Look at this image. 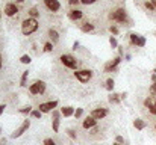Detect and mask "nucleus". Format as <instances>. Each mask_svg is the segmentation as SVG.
I'll use <instances>...</instances> for the list:
<instances>
[{
  "label": "nucleus",
  "instance_id": "nucleus-1",
  "mask_svg": "<svg viewBox=\"0 0 156 145\" xmlns=\"http://www.w3.org/2000/svg\"><path fill=\"white\" fill-rule=\"evenodd\" d=\"M38 29V21L37 18H26L21 24V32L23 35H32Z\"/></svg>",
  "mask_w": 156,
  "mask_h": 145
},
{
  "label": "nucleus",
  "instance_id": "nucleus-2",
  "mask_svg": "<svg viewBox=\"0 0 156 145\" xmlns=\"http://www.w3.org/2000/svg\"><path fill=\"white\" fill-rule=\"evenodd\" d=\"M74 76H76V79H77L80 83H87V82L91 80L93 71H91V70H79V71L74 73Z\"/></svg>",
  "mask_w": 156,
  "mask_h": 145
},
{
  "label": "nucleus",
  "instance_id": "nucleus-3",
  "mask_svg": "<svg viewBox=\"0 0 156 145\" xmlns=\"http://www.w3.org/2000/svg\"><path fill=\"white\" fill-rule=\"evenodd\" d=\"M109 18L112 20V21H118V23H124L126 20H127V14H126V11L123 9V8H120V9H117V11H114L111 15H109Z\"/></svg>",
  "mask_w": 156,
  "mask_h": 145
},
{
  "label": "nucleus",
  "instance_id": "nucleus-4",
  "mask_svg": "<svg viewBox=\"0 0 156 145\" xmlns=\"http://www.w3.org/2000/svg\"><path fill=\"white\" fill-rule=\"evenodd\" d=\"M59 60H61L67 68H71V70H76V68H77V60H76L71 54H62V56L59 57Z\"/></svg>",
  "mask_w": 156,
  "mask_h": 145
},
{
  "label": "nucleus",
  "instance_id": "nucleus-5",
  "mask_svg": "<svg viewBox=\"0 0 156 145\" xmlns=\"http://www.w3.org/2000/svg\"><path fill=\"white\" fill-rule=\"evenodd\" d=\"M29 91H30V94H32V95H40V94H44V91H46V83H44L43 80H37L34 85H30Z\"/></svg>",
  "mask_w": 156,
  "mask_h": 145
},
{
  "label": "nucleus",
  "instance_id": "nucleus-6",
  "mask_svg": "<svg viewBox=\"0 0 156 145\" xmlns=\"http://www.w3.org/2000/svg\"><path fill=\"white\" fill-rule=\"evenodd\" d=\"M29 127H30V121H29V119H24V121H23V124H21V126H20V127H18L12 135H11V138H12V139L20 138L23 133H26V132H27V129H29Z\"/></svg>",
  "mask_w": 156,
  "mask_h": 145
},
{
  "label": "nucleus",
  "instance_id": "nucleus-7",
  "mask_svg": "<svg viewBox=\"0 0 156 145\" xmlns=\"http://www.w3.org/2000/svg\"><path fill=\"white\" fill-rule=\"evenodd\" d=\"M56 106H58V101H56V100H53V101H47V103H41V104H40V110H41L43 113L53 112V110L56 109Z\"/></svg>",
  "mask_w": 156,
  "mask_h": 145
},
{
  "label": "nucleus",
  "instance_id": "nucleus-8",
  "mask_svg": "<svg viewBox=\"0 0 156 145\" xmlns=\"http://www.w3.org/2000/svg\"><path fill=\"white\" fill-rule=\"evenodd\" d=\"M130 43L136 47H144L146 46V38L141 36V35H136V33H132L130 35Z\"/></svg>",
  "mask_w": 156,
  "mask_h": 145
},
{
  "label": "nucleus",
  "instance_id": "nucleus-9",
  "mask_svg": "<svg viewBox=\"0 0 156 145\" xmlns=\"http://www.w3.org/2000/svg\"><path fill=\"white\" fill-rule=\"evenodd\" d=\"M108 115V109H105V107H99V109H94L93 112H91V116L94 118V119H103L105 116Z\"/></svg>",
  "mask_w": 156,
  "mask_h": 145
},
{
  "label": "nucleus",
  "instance_id": "nucleus-10",
  "mask_svg": "<svg viewBox=\"0 0 156 145\" xmlns=\"http://www.w3.org/2000/svg\"><path fill=\"white\" fill-rule=\"evenodd\" d=\"M17 12H18V6H17L15 3H8V5L5 6V15L14 17V15H17Z\"/></svg>",
  "mask_w": 156,
  "mask_h": 145
},
{
  "label": "nucleus",
  "instance_id": "nucleus-11",
  "mask_svg": "<svg viewBox=\"0 0 156 145\" xmlns=\"http://www.w3.org/2000/svg\"><path fill=\"white\" fill-rule=\"evenodd\" d=\"M44 5L47 6V9H50L52 12H56L61 9V5L58 0H44Z\"/></svg>",
  "mask_w": 156,
  "mask_h": 145
},
{
  "label": "nucleus",
  "instance_id": "nucleus-12",
  "mask_svg": "<svg viewBox=\"0 0 156 145\" xmlns=\"http://www.w3.org/2000/svg\"><path fill=\"white\" fill-rule=\"evenodd\" d=\"M82 17H83V12H82V11H79V9H74V11H70V12H68V18H70V20H73V21L80 20Z\"/></svg>",
  "mask_w": 156,
  "mask_h": 145
},
{
  "label": "nucleus",
  "instance_id": "nucleus-13",
  "mask_svg": "<svg viewBox=\"0 0 156 145\" xmlns=\"http://www.w3.org/2000/svg\"><path fill=\"white\" fill-rule=\"evenodd\" d=\"M120 62H121V57L118 56V57H115L112 62H109V64L105 67V70H106V71H114V70H117V67H118Z\"/></svg>",
  "mask_w": 156,
  "mask_h": 145
},
{
  "label": "nucleus",
  "instance_id": "nucleus-14",
  "mask_svg": "<svg viewBox=\"0 0 156 145\" xmlns=\"http://www.w3.org/2000/svg\"><path fill=\"white\" fill-rule=\"evenodd\" d=\"M96 124H97V119H94L93 116H88V118H85V121H83V129H93V127H96Z\"/></svg>",
  "mask_w": 156,
  "mask_h": 145
},
{
  "label": "nucleus",
  "instance_id": "nucleus-15",
  "mask_svg": "<svg viewBox=\"0 0 156 145\" xmlns=\"http://www.w3.org/2000/svg\"><path fill=\"white\" fill-rule=\"evenodd\" d=\"M61 115H64L65 118L73 116V115H74V107H71V106H65V107H62V109H61Z\"/></svg>",
  "mask_w": 156,
  "mask_h": 145
},
{
  "label": "nucleus",
  "instance_id": "nucleus-16",
  "mask_svg": "<svg viewBox=\"0 0 156 145\" xmlns=\"http://www.w3.org/2000/svg\"><path fill=\"white\" fill-rule=\"evenodd\" d=\"M144 106H146L147 109L156 107V95H152V97H149V98H146V100H144Z\"/></svg>",
  "mask_w": 156,
  "mask_h": 145
},
{
  "label": "nucleus",
  "instance_id": "nucleus-17",
  "mask_svg": "<svg viewBox=\"0 0 156 145\" xmlns=\"http://www.w3.org/2000/svg\"><path fill=\"white\" fill-rule=\"evenodd\" d=\"M109 103H112V104H118L120 101H121V95L120 94H115V92H112L111 95H109Z\"/></svg>",
  "mask_w": 156,
  "mask_h": 145
},
{
  "label": "nucleus",
  "instance_id": "nucleus-18",
  "mask_svg": "<svg viewBox=\"0 0 156 145\" xmlns=\"http://www.w3.org/2000/svg\"><path fill=\"white\" fill-rule=\"evenodd\" d=\"M133 127H135L136 130H144V129H146V123H144L143 119H140V118H138V119H135V121H133Z\"/></svg>",
  "mask_w": 156,
  "mask_h": 145
},
{
  "label": "nucleus",
  "instance_id": "nucleus-19",
  "mask_svg": "<svg viewBox=\"0 0 156 145\" xmlns=\"http://www.w3.org/2000/svg\"><path fill=\"white\" fill-rule=\"evenodd\" d=\"M49 36H50V40H52L53 43H58V40H59V33H58L55 29H50V30H49Z\"/></svg>",
  "mask_w": 156,
  "mask_h": 145
},
{
  "label": "nucleus",
  "instance_id": "nucleus-20",
  "mask_svg": "<svg viewBox=\"0 0 156 145\" xmlns=\"http://www.w3.org/2000/svg\"><path fill=\"white\" fill-rule=\"evenodd\" d=\"M80 30L85 32V33H87V32H93V30H94V26H93L91 23H85V24H82Z\"/></svg>",
  "mask_w": 156,
  "mask_h": 145
},
{
  "label": "nucleus",
  "instance_id": "nucleus-21",
  "mask_svg": "<svg viewBox=\"0 0 156 145\" xmlns=\"http://www.w3.org/2000/svg\"><path fill=\"white\" fill-rule=\"evenodd\" d=\"M20 62H21V64H27V65H29V64L32 62V59H30V56H29V54H23V56L20 57Z\"/></svg>",
  "mask_w": 156,
  "mask_h": 145
},
{
  "label": "nucleus",
  "instance_id": "nucleus-22",
  "mask_svg": "<svg viewBox=\"0 0 156 145\" xmlns=\"http://www.w3.org/2000/svg\"><path fill=\"white\" fill-rule=\"evenodd\" d=\"M27 76H29V71H24L23 76H21V80H20V86H26V80H27Z\"/></svg>",
  "mask_w": 156,
  "mask_h": 145
},
{
  "label": "nucleus",
  "instance_id": "nucleus-23",
  "mask_svg": "<svg viewBox=\"0 0 156 145\" xmlns=\"http://www.w3.org/2000/svg\"><path fill=\"white\" fill-rule=\"evenodd\" d=\"M52 126H53V132H59V118H55L52 121Z\"/></svg>",
  "mask_w": 156,
  "mask_h": 145
},
{
  "label": "nucleus",
  "instance_id": "nucleus-24",
  "mask_svg": "<svg viewBox=\"0 0 156 145\" xmlns=\"http://www.w3.org/2000/svg\"><path fill=\"white\" fill-rule=\"evenodd\" d=\"M29 15H30V18H37V17L40 15V12H38L37 8H32V9L29 11Z\"/></svg>",
  "mask_w": 156,
  "mask_h": 145
},
{
  "label": "nucleus",
  "instance_id": "nucleus-25",
  "mask_svg": "<svg viewBox=\"0 0 156 145\" xmlns=\"http://www.w3.org/2000/svg\"><path fill=\"white\" fill-rule=\"evenodd\" d=\"M106 89H108V91H112V89H114V80H112V79H108V80H106Z\"/></svg>",
  "mask_w": 156,
  "mask_h": 145
},
{
  "label": "nucleus",
  "instance_id": "nucleus-26",
  "mask_svg": "<svg viewBox=\"0 0 156 145\" xmlns=\"http://www.w3.org/2000/svg\"><path fill=\"white\" fill-rule=\"evenodd\" d=\"M30 115H32L34 118H38V119H40V118L43 116V112H41V110H32V113H30Z\"/></svg>",
  "mask_w": 156,
  "mask_h": 145
},
{
  "label": "nucleus",
  "instance_id": "nucleus-27",
  "mask_svg": "<svg viewBox=\"0 0 156 145\" xmlns=\"http://www.w3.org/2000/svg\"><path fill=\"white\" fill-rule=\"evenodd\" d=\"M109 44H111V47H112V48H115L117 46H118V43H117L115 36H111V38H109Z\"/></svg>",
  "mask_w": 156,
  "mask_h": 145
},
{
  "label": "nucleus",
  "instance_id": "nucleus-28",
  "mask_svg": "<svg viewBox=\"0 0 156 145\" xmlns=\"http://www.w3.org/2000/svg\"><path fill=\"white\" fill-rule=\"evenodd\" d=\"M82 115H83V109H80V107H79V109H76V110H74V116H76V118H80Z\"/></svg>",
  "mask_w": 156,
  "mask_h": 145
},
{
  "label": "nucleus",
  "instance_id": "nucleus-29",
  "mask_svg": "<svg viewBox=\"0 0 156 145\" xmlns=\"http://www.w3.org/2000/svg\"><path fill=\"white\" fill-rule=\"evenodd\" d=\"M43 145H56V142L53 141L52 138H47V139H44V142H43Z\"/></svg>",
  "mask_w": 156,
  "mask_h": 145
},
{
  "label": "nucleus",
  "instance_id": "nucleus-30",
  "mask_svg": "<svg viewBox=\"0 0 156 145\" xmlns=\"http://www.w3.org/2000/svg\"><path fill=\"white\" fill-rule=\"evenodd\" d=\"M52 50H53L52 43H46V44H44V51H52Z\"/></svg>",
  "mask_w": 156,
  "mask_h": 145
},
{
  "label": "nucleus",
  "instance_id": "nucleus-31",
  "mask_svg": "<svg viewBox=\"0 0 156 145\" xmlns=\"http://www.w3.org/2000/svg\"><path fill=\"white\" fill-rule=\"evenodd\" d=\"M20 112H21V113H32V107H30V106L23 107V109H20Z\"/></svg>",
  "mask_w": 156,
  "mask_h": 145
},
{
  "label": "nucleus",
  "instance_id": "nucleus-32",
  "mask_svg": "<svg viewBox=\"0 0 156 145\" xmlns=\"http://www.w3.org/2000/svg\"><path fill=\"white\" fill-rule=\"evenodd\" d=\"M150 95H156V82H153V85L150 86Z\"/></svg>",
  "mask_w": 156,
  "mask_h": 145
},
{
  "label": "nucleus",
  "instance_id": "nucleus-33",
  "mask_svg": "<svg viewBox=\"0 0 156 145\" xmlns=\"http://www.w3.org/2000/svg\"><path fill=\"white\" fill-rule=\"evenodd\" d=\"M109 30H111V33L118 35V27H117V26H111V27H109Z\"/></svg>",
  "mask_w": 156,
  "mask_h": 145
},
{
  "label": "nucleus",
  "instance_id": "nucleus-34",
  "mask_svg": "<svg viewBox=\"0 0 156 145\" xmlns=\"http://www.w3.org/2000/svg\"><path fill=\"white\" fill-rule=\"evenodd\" d=\"M67 133H68V136H70L71 139H76V133H74V130L68 129V130H67Z\"/></svg>",
  "mask_w": 156,
  "mask_h": 145
},
{
  "label": "nucleus",
  "instance_id": "nucleus-35",
  "mask_svg": "<svg viewBox=\"0 0 156 145\" xmlns=\"http://www.w3.org/2000/svg\"><path fill=\"white\" fill-rule=\"evenodd\" d=\"M144 5H146V8H147V9H150V11H153V9H155V6H153V3H152V2H146Z\"/></svg>",
  "mask_w": 156,
  "mask_h": 145
},
{
  "label": "nucleus",
  "instance_id": "nucleus-36",
  "mask_svg": "<svg viewBox=\"0 0 156 145\" xmlns=\"http://www.w3.org/2000/svg\"><path fill=\"white\" fill-rule=\"evenodd\" d=\"M97 0H80V3H83V5H93V3H96Z\"/></svg>",
  "mask_w": 156,
  "mask_h": 145
},
{
  "label": "nucleus",
  "instance_id": "nucleus-37",
  "mask_svg": "<svg viewBox=\"0 0 156 145\" xmlns=\"http://www.w3.org/2000/svg\"><path fill=\"white\" fill-rule=\"evenodd\" d=\"M52 115H53V119H55V118H59V112H58V110H53Z\"/></svg>",
  "mask_w": 156,
  "mask_h": 145
},
{
  "label": "nucleus",
  "instance_id": "nucleus-38",
  "mask_svg": "<svg viewBox=\"0 0 156 145\" xmlns=\"http://www.w3.org/2000/svg\"><path fill=\"white\" fill-rule=\"evenodd\" d=\"M68 3L70 5H77V3H80V0H68Z\"/></svg>",
  "mask_w": 156,
  "mask_h": 145
},
{
  "label": "nucleus",
  "instance_id": "nucleus-39",
  "mask_svg": "<svg viewBox=\"0 0 156 145\" xmlns=\"http://www.w3.org/2000/svg\"><path fill=\"white\" fill-rule=\"evenodd\" d=\"M117 142H118V144H123V142H124V139H123L121 136H117Z\"/></svg>",
  "mask_w": 156,
  "mask_h": 145
},
{
  "label": "nucleus",
  "instance_id": "nucleus-40",
  "mask_svg": "<svg viewBox=\"0 0 156 145\" xmlns=\"http://www.w3.org/2000/svg\"><path fill=\"white\" fill-rule=\"evenodd\" d=\"M5 109H6V106H5V104H0V115L3 113V110H5Z\"/></svg>",
  "mask_w": 156,
  "mask_h": 145
},
{
  "label": "nucleus",
  "instance_id": "nucleus-41",
  "mask_svg": "<svg viewBox=\"0 0 156 145\" xmlns=\"http://www.w3.org/2000/svg\"><path fill=\"white\" fill-rule=\"evenodd\" d=\"M149 110H150L152 115H156V107H152V109H149Z\"/></svg>",
  "mask_w": 156,
  "mask_h": 145
},
{
  "label": "nucleus",
  "instance_id": "nucleus-42",
  "mask_svg": "<svg viewBox=\"0 0 156 145\" xmlns=\"http://www.w3.org/2000/svg\"><path fill=\"white\" fill-rule=\"evenodd\" d=\"M79 47V43H77V41H76V43H74V44H73V50H76V48Z\"/></svg>",
  "mask_w": 156,
  "mask_h": 145
},
{
  "label": "nucleus",
  "instance_id": "nucleus-43",
  "mask_svg": "<svg viewBox=\"0 0 156 145\" xmlns=\"http://www.w3.org/2000/svg\"><path fill=\"white\" fill-rule=\"evenodd\" d=\"M6 144V139H5V138H3V139H0V145H5Z\"/></svg>",
  "mask_w": 156,
  "mask_h": 145
},
{
  "label": "nucleus",
  "instance_id": "nucleus-44",
  "mask_svg": "<svg viewBox=\"0 0 156 145\" xmlns=\"http://www.w3.org/2000/svg\"><path fill=\"white\" fill-rule=\"evenodd\" d=\"M152 80H153V82H156V74H153V76H152Z\"/></svg>",
  "mask_w": 156,
  "mask_h": 145
},
{
  "label": "nucleus",
  "instance_id": "nucleus-45",
  "mask_svg": "<svg viewBox=\"0 0 156 145\" xmlns=\"http://www.w3.org/2000/svg\"><path fill=\"white\" fill-rule=\"evenodd\" d=\"M152 3H153V6H155V9H156V0H152Z\"/></svg>",
  "mask_w": 156,
  "mask_h": 145
},
{
  "label": "nucleus",
  "instance_id": "nucleus-46",
  "mask_svg": "<svg viewBox=\"0 0 156 145\" xmlns=\"http://www.w3.org/2000/svg\"><path fill=\"white\" fill-rule=\"evenodd\" d=\"M17 2H18V3H23V2H24V0H17Z\"/></svg>",
  "mask_w": 156,
  "mask_h": 145
},
{
  "label": "nucleus",
  "instance_id": "nucleus-47",
  "mask_svg": "<svg viewBox=\"0 0 156 145\" xmlns=\"http://www.w3.org/2000/svg\"><path fill=\"white\" fill-rule=\"evenodd\" d=\"M112 145H121V144H118V142H115V144H112Z\"/></svg>",
  "mask_w": 156,
  "mask_h": 145
},
{
  "label": "nucleus",
  "instance_id": "nucleus-48",
  "mask_svg": "<svg viewBox=\"0 0 156 145\" xmlns=\"http://www.w3.org/2000/svg\"><path fill=\"white\" fill-rule=\"evenodd\" d=\"M0 68H2V59H0Z\"/></svg>",
  "mask_w": 156,
  "mask_h": 145
},
{
  "label": "nucleus",
  "instance_id": "nucleus-49",
  "mask_svg": "<svg viewBox=\"0 0 156 145\" xmlns=\"http://www.w3.org/2000/svg\"><path fill=\"white\" fill-rule=\"evenodd\" d=\"M155 129H156V126H155Z\"/></svg>",
  "mask_w": 156,
  "mask_h": 145
}]
</instances>
